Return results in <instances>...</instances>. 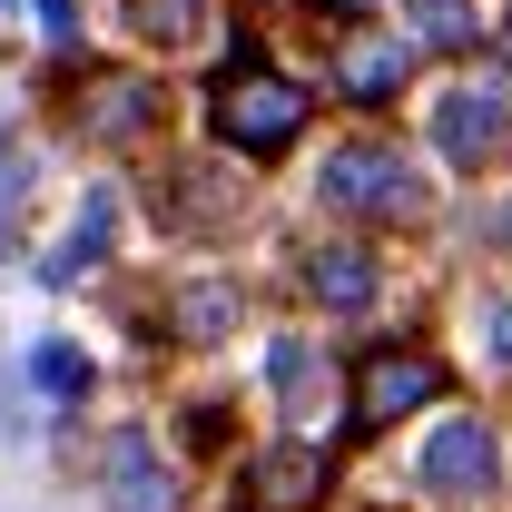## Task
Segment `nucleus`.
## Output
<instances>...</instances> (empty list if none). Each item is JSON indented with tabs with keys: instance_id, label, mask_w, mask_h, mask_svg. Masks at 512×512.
<instances>
[{
	"instance_id": "1",
	"label": "nucleus",
	"mask_w": 512,
	"mask_h": 512,
	"mask_svg": "<svg viewBox=\"0 0 512 512\" xmlns=\"http://www.w3.org/2000/svg\"><path fill=\"white\" fill-rule=\"evenodd\" d=\"M306 109H316V99H306L286 69H266L256 40H237L227 69H217V89H207V128H217L227 158H286V148L306 138Z\"/></svg>"
},
{
	"instance_id": "9",
	"label": "nucleus",
	"mask_w": 512,
	"mask_h": 512,
	"mask_svg": "<svg viewBox=\"0 0 512 512\" xmlns=\"http://www.w3.org/2000/svg\"><path fill=\"white\" fill-rule=\"evenodd\" d=\"M306 296H316L325 316H375V296H384L375 247H355V237H325V247H306Z\"/></svg>"
},
{
	"instance_id": "17",
	"label": "nucleus",
	"mask_w": 512,
	"mask_h": 512,
	"mask_svg": "<svg viewBox=\"0 0 512 512\" xmlns=\"http://www.w3.org/2000/svg\"><path fill=\"white\" fill-rule=\"evenodd\" d=\"M40 10V30H50V50H79V0H30Z\"/></svg>"
},
{
	"instance_id": "7",
	"label": "nucleus",
	"mask_w": 512,
	"mask_h": 512,
	"mask_svg": "<svg viewBox=\"0 0 512 512\" xmlns=\"http://www.w3.org/2000/svg\"><path fill=\"white\" fill-rule=\"evenodd\" d=\"M503 128H512V109H503L493 79H463V89L434 99V148H444L453 168H483V158L503 148Z\"/></svg>"
},
{
	"instance_id": "14",
	"label": "nucleus",
	"mask_w": 512,
	"mask_h": 512,
	"mask_svg": "<svg viewBox=\"0 0 512 512\" xmlns=\"http://www.w3.org/2000/svg\"><path fill=\"white\" fill-rule=\"evenodd\" d=\"M128 30L158 40V50H188L197 30H207V0H128Z\"/></svg>"
},
{
	"instance_id": "3",
	"label": "nucleus",
	"mask_w": 512,
	"mask_h": 512,
	"mask_svg": "<svg viewBox=\"0 0 512 512\" xmlns=\"http://www.w3.org/2000/svg\"><path fill=\"white\" fill-rule=\"evenodd\" d=\"M434 394H444V365H434L424 345H384V355H365V365H355V404H345V444H365V434H384V424L424 414Z\"/></svg>"
},
{
	"instance_id": "18",
	"label": "nucleus",
	"mask_w": 512,
	"mask_h": 512,
	"mask_svg": "<svg viewBox=\"0 0 512 512\" xmlns=\"http://www.w3.org/2000/svg\"><path fill=\"white\" fill-rule=\"evenodd\" d=\"M483 345L512 365V296H493V306H483Z\"/></svg>"
},
{
	"instance_id": "6",
	"label": "nucleus",
	"mask_w": 512,
	"mask_h": 512,
	"mask_svg": "<svg viewBox=\"0 0 512 512\" xmlns=\"http://www.w3.org/2000/svg\"><path fill=\"white\" fill-rule=\"evenodd\" d=\"M493 473H503V453H493V424H473V414L434 424V444L414 453V483H424V493H444V503H483V493H493Z\"/></svg>"
},
{
	"instance_id": "16",
	"label": "nucleus",
	"mask_w": 512,
	"mask_h": 512,
	"mask_svg": "<svg viewBox=\"0 0 512 512\" xmlns=\"http://www.w3.org/2000/svg\"><path fill=\"white\" fill-rule=\"evenodd\" d=\"M306 375H316V345H306V335H276V345H266V384L296 404V394H306Z\"/></svg>"
},
{
	"instance_id": "15",
	"label": "nucleus",
	"mask_w": 512,
	"mask_h": 512,
	"mask_svg": "<svg viewBox=\"0 0 512 512\" xmlns=\"http://www.w3.org/2000/svg\"><path fill=\"white\" fill-rule=\"evenodd\" d=\"M30 384H40L50 404H79V394H89V355H79L69 335H50V345H30Z\"/></svg>"
},
{
	"instance_id": "2",
	"label": "nucleus",
	"mask_w": 512,
	"mask_h": 512,
	"mask_svg": "<svg viewBox=\"0 0 512 512\" xmlns=\"http://www.w3.org/2000/svg\"><path fill=\"white\" fill-rule=\"evenodd\" d=\"M316 197L335 217H414L424 188H414V168H404V148H384V138H345L335 158H325Z\"/></svg>"
},
{
	"instance_id": "4",
	"label": "nucleus",
	"mask_w": 512,
	"mask_h": 512,
	"mask_svg": "<svg viewBox=\"0 0 512 512\" xmlns=\"http://www.w3.org/2000/svg\"><path fill=\"white\" fill-rule=\"evenodd\" d=\"M69 119H79L89 148H148L158 119H168V89H158L148 69H89L79 99H69Z\"/></svg>"
},
{
	"instance_id": "10",
	"label": "nucleus",
	"mask_w": 512,
	"mask_h": 512,
	"mask_svg": "<svg viewBox=\"0 0 512 512\" xmlns=\"http://www.w3.org/2000/svg\"><path fill=\"white\" fill-rule=\"evenodd\" d=\"M99 483H109V512H178V493H168V473H158V444H148V434H109Z\"/></svg>"
},
{
	"instance_id": "13",
	"label": "nucleus",
	"mask_w": 512,
	"mask_h": 512,
	"mask_svg": "<svg viewBox=\"0 0 512 512\" xmlns=\"http://www.w3.org/2000/svg\"><path fill=\"white\" fill-rule=\"evenodd\" d=\"M404 20H414L424 50H453V60L483 40V10H473V0H404Z\"/></svg>"
},
{
	"instance_id": "8",
	"label": "nucleus",
	"mask_w": 512,
	"mask_h": 512,
	"mask_svg": "<svg viewBox=\"0 0 512 512\" xmlns=\"http://www.w3.org/2000/svg\"><path fill=\"white\" fill-rule=\"evenodd\" d=\"M404 79H414V50H404L394 30H345V40H335V99H355V109H384Z\"/></svg>"
},
{
	"instance_id": "5",
	"label": "nucleus",
	"mask_w": 512,
	"mask_h": 512,
	"mask_svg": "<svg viewBox=\"0 0 512 512\" xmlns=\"http://www.w3.org/2000/svg\"><path fill=\"white\" fill-rule=\"evenodd\" d=\"M335 493V453L316 444H266L256 463H237V512H316Z\"/></svg>"
},
{
	"instance_id": "12",
	"label": "nucleus",
	"mask_w": 512,
	"mask_h": 512,
	"mask_svg": "<svg viewBox=\"0 0 512 512\" xmlns=\"http://www.w3.org/2000/svg\"><path fill=\"white\" fill-rule=\"evenodd\" d=\"M227 325H237V286H217V276H207V286H188V296L168 306V335H178V345H217Z\"/></svg>"
},
{
	"instance_id": "11",
	"label": "nucleus",
	"mask_w": 512,
	"mask_h": 512,
	"mask_svg": "<svg viewBox=\"0 0 512 512\" xmlns=\"http://www.w3.org/2000/svg\"><path fill=\"white\" fill-rule=\"evenodd\" d=\"M109 217H119V197H109V188H89V197H79V217H69V237L40 256V276H50V286H79V276L109 256Z\"/></svg>"
}]
</instances>
